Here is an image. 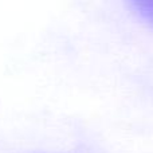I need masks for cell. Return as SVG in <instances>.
I'll return each mask as SVG.
<instances>
[{
    "label": "cell",
    "mask_w": 153,
    "mask_h": 153,
    "mask_svg": "<svg viewBox=\"0 0 153 153\" xmlns=\"http://www.w3.org/2000/svg\"><path fill=\"white\" fill-rule=\"evenodd\" d=\"M130 3L144 19L153 23V0H130Z\"/></svg>",
    "instance_id": "obj_1"
}]
</instances>
